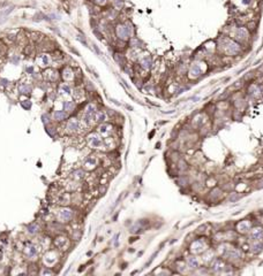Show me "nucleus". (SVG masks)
<instances>
[{
  "label": "nucleus",
  "instance_id": "nucleus-11",
  "mask_svg": "<svg viewBox=\"0 0 263 276\" xmlns=\"http://www.w3.org/2000/svg\"><path fill=\"white\" fill-rule=\"evenodd\" d=\"M54 244L58 248H60V250H65V248L68 246V239H67L66 237H64V236H59V237H57V238H55Z\"/></svg>",
  "mask_w": 263,
  "mask_h": 276
},
{
  "label": "nucleus",
  "instance_id": "nucleus-29",
  "mask_svg": "<svg viewBox=\"0 0 263 276\" xmlns=\"http://www.w3.org/2000/svg\"><path fill=\"white\" fill-rule=\"evenodd\" d=\"M39 58H41V60H42V66H49V63H50V58L47 56V54H42Z\"/></svg>",
  "mask_w": 263,
  "mask_h": 276
},
{
  "label": "nucleus",
  "instance_id": "nucleus-27",
  "mask_svg": "<svg viewBox=\"0 0 263 276\" xmlns=\"http://www.w3.org/2000/svg\"><path fill=\"white\" fill-rule=\"evenodd\" d=\"M29 250H28V257H34V255H36V253H37V248H36V246H34V245H29Z\"/></svg>",
  "mask_w": 263,
  "mask_h": 276
},
{
  "label": "nucleus",
  "instance_id": "nucleus-26",
  "mask_svg": "<svg viewBox=\"0 0 263 276\" xmlns=\"http://www.w3.org/2000/svg\"><path fill=\"white\" fill-rule=\"evenodd\" d=\"M262 250H263L262 243H256V244L252 245V251H253L254 253H259V252H261Z\"/></svg>",
  "mask_w": 263,
  "mask_h": 276
},
{
  "label": "nucleus",
  "instance_id": "nucleus-1",
  "mask_svg": "<svg viewBox=\"0 0 263 276\" xmlns=\"http://www.w3.org/2000/svg\"><path fill=\"white\" fill-rule=\"evenodd\" d=\"M219 45H221L223 52L227 55H236L241 50L240 45L230 38H221L219 41Z\"/></svg>",
  "mask_w": 263,
  "mask_h": 276
},
{
  "label": "nucleus",
  "instance_id": "nucleus-25",
  "mask_svg": "<svg viewBox=\"0 0 263 276\" xmlns=\"http://www.w3.org/2000/svg\"><path fill=\"white\" fill-rule=\"evenodd\" d=\"M60 92L61 93H64V95H69L70 93V86H69V84H62L61 86H60Z\"/></svg>",
  "mask_w": 263,
  "mask_h": 276
},
{
  "label": "nucleus",
  "instance_id": "nucleus-20",
  "mask_svg": "<svg viewBox=\"0 0 263 276\" xmlns=\"http://www.w3.org/2000/svg\"><path fill=\"white\" fill-rule=\"evenodd\" d=\"M225 255H226L229 259H239V258H240V253H239L236 250H232V251L226 252Z\"/></svg>",
  "mask_w": 263,
  "mask_h": 276
},
{
  "label": "nucleus",
  "instance_id": "nucleus-31",
  "mask_svg": "<svg viewBox=\"0 0 263 276\" xmlns=\"http://www.w3.org/2000/svg\"><path fill=\"white\" fill-rule=\"evenodd\" d=\"M114 60H115L120 66H121V65H123V62H124V59H123V56H121L120 54H114Z\"/></svg>",
  "mask_w": 263,
  "mask_h": 276
},
{
  "label": "nucleus",
  "instance_id": "nucleus-2",
  "mask_svg": "<svg viewBox=\"0 0 263 276\" xmlns=\"http://www.w3.org/2000/svg\"><path fill=\"white\" fill-rule=\"evenodd\" d=\"M132 26L130 24H118L117 28H115V32H117V36L123 39V41H126L129 38V36L132 35Z\"/></svg>",
  "mask_w": 263,
  "mask_h": 276
},
{
  "label": "nucleus",
  "instance_id": "nucleus-5",
  "mask_svg": "<svg viewBox=\"0 0 263 276\" xmlns=\"http://www.w3.org/2000/svg\"><path fill=\"white\" fill-rule=\"evenodd\" d=\"M88 143H89V145L92 149H100L103 146L102 138L99 137V136H97V135H95V134H92V135H90L88 137Z\"/></svg>",
  "mask_w": 263,
  "mask_h": 276
},
{
  "label": "nucleus",
  "instance_id": "nucleus-24",
  "mask_svg": "<svg viewBox=\"0 0 263 276\" xmlns=\"http://www.w3.org/2000/svg\"><path fill=\"white\" fill-rule=\"evenodd\" d=\"M74 107H75V104L73 101H65L64 102V108L66 112H73Z\"/></svg>",
  "mask_w": 263,
  "mask_h": 276
},
{
  "label": "nucleus",
  "instance_id": "nucleus-10",
  "mask_svg": "<svg viewBox=\"0 0 263 276\" xmlns=\"http://www.w3.org/2000/svg\"><path fill=\"white\" fill-rule=\"evenodd\" d=\"M204 248H206V245H204V243L202 242V240H195L193 244H192V246H191V251L193 252V253H201V252H203L204 251Z\"/></svg>",
  "mask_w": 263,
  "mask_h": 276
},
{
  "label": "nucleus",
  "instance_id": "nucleus-21",
  "mask_svg": "<svg viewBox=\"0 0 263 276\" xmlns=\"http://www.w3.org/2000/svg\"><path fill=\"white\" fill-rule=\"evenodd\" d=\"M73 177L75 179H77V181L83 179H84V171H83L82 169H76V170H74V171H73Z\"/></svg>",
  "mask_w": 263,
  "mask_h": 276
},
{
  "label": "nucleus",
  "instance_id": "nucleus-3",
  "mask_svg": "<svg viewBox=\"0 0 263 276\" xmlns=\"http://www.w3.org/2000/svg\"><path fill=\"white\" fill-rule=\"evenodd\" d=\"M234 37L238 41H246L249 38V31L247 28L240 27L234 31Z\"/></svg>",
  "mask_w": 263,
  "mask_h": 276
},
{
  "label": "nucleus",
  "instance_id": "nucleus-33",
  "mask_svg": "<svg viewBox=\"0 0 263 276\" xmlns=\"http://www.w3.org/2000/svg\"><path fill=\"white\" fill-rule=\"evenodd\" d=\"M115 16H117V12H115V11H113V9H111L110 12H109V18L113 20Z\"/></svg>",
  "mask_w": 263,
  "mask_h": 276
},
{
  "label": "nucleus",
  "instance_id": "nucleus-15",
  "mask_svg": "<svg viewBox=\"0 0 263 276\" xmlns=\"http://www.w3.org/2000/svg\"><path fill=\"white\" fill-rule=\"evenodd\" d=\"M262 236H263V230L261 229V228H255V229H253V230H252V234H250L252 239L257 240V239H260Z\"/></svg>",
  "mask_w": 263,
  "mask_h": 276
},
{
  "label": "nucleus",
  "instance_id": "nucleus-9",
  "mask_svg": "<svg viewBox=\"0 0 263 276\" xmlns=\"http://www.w3.org/2000/svg\"><path fill=\"white\" fill-rule=\"evenodd\" d=\"M236 230L240 234H246L250 230V222L249 221H241L236 224Z\"/></svg>",
  "mask_w": 263,
  "mask_h": 276
},
{
  "label": "nucleus",
  "instance_id": "nucleus-34",
  "mask_svg": "<svg viewBox=\"0 0 263 276\" xmlns=\"http://www.w3.org/2000/svg\"><path fill=\"white\" fill-rule=\"evenodd\" d=\"M114 5H115L117 8L120 9V8L123 7V0H115V1H114Z\"/></svg>",
  "mask_w": 263,
  "mask_h": 276
},
{
  "label": "nucleus",
  "instance_id": "nucleus-18",
  "mask_svg": "<svg viewBox=\"0 0 263 276\" xmlns=\"http://www.w3.org/2000/svg\"><path fill=\"white\" fill-rule=\"evenodd\" d=\"M73 96H74V99L76 101H81L84 98V91L82 89H75L74 92H73Z\"/></svg>",
  "mask_w": 263,
  "mask_h": 276
},
{
  "label": "nucleus",
  "instance_id": "nucleus-32",
  "mask_svg": "<svg viewBox=\"0 0 263 276\" xmlns=\"http://www.w3.org/2000/svg\"><path fill=\"white\" fill-rule=\"evenodd\" d=\"M21 105H22V107H24L26 110H29L30 108V106H31V104L28 101V100H24V101H22L21 102Z\"/></svg>",
  "mask_w": 263,
  "mask_h": 276
},
{
  "label": "nucleus",
  "instance_id": "nucleus-38",
  "mask_svg": "<svg viewBox=\"0 0 263 276\" xmlns=\"http://www.w3.org/2000/svg\"><path fill=\"white\" fill-rule=\"evenodd\" d=\"M118 238H119V234H117L113 238V242H114V246H118Z\"/></svg>",
  "mask_w": 263,
  "mask_h": 276
},
{
  "label": "nucleus",
  "instance_id": "nucleus-14",
  "mask_svg": "<svg viewBox=\"0 0 263 276\" xmlns=\"http://www.w3.org/2000/svg\"><path fill=\"white\" fill-rule=\"evenodd\" d=\"M141 67L145 70H149L152 67V60L150 56H144L141 59Z\"/></svg>",
  "mask_w": 263,
  "mask_h": 276
},
{
  "label": "nucleus",
  "instance_id": "nucleus-16",
  "mask_svg": "<svg viewBox=\"0 0 263 276\" xmlns=\"http://www.w3.org/2000/svg\"><path fill=\"white\" fill-rule=\"evenodd\" d=\"M53 117H54L55 121H62L67 117V113L64 112V110H55L54 114H53Z\"/></svg>",
  "mask_w": 263,
  "mask_h": 276
},
{
  "label": "nucleus",
  "instance_id": "nucleus-40",
  "mask_svg": "<svg viewBox=\"0 0 263 276\" xmlns=\"http://www.w3.org/2000/svg\"><path fill=\"white\" fill-rule=\"evenodd\" d=\"M0 82H2V85H7V81L6 80H0Z\"/></svg>",
  "mask_w": 263,
  "mask_h": 276
},
{
  "label": "nucleus",
  "instance_id": "nucleus-6",
  "mask_svg": "<svg viewBox=\"0 0 263 276\" xmlns=\"http://www.w3.org/2000/svg\"><path fill=\"white\" fill-rule=\"evenodd\" d=\"M59 219L62 221V222H68L73 219V211L70 208H61L60 212H59Z\"/></svg>",
  "mask_w": 263,
  "mask_h": 276
},
{
  "label": "nucleus",
  "instance_id": "nucleus-17",
  "mask_svg": "<svg viewBox=\"0 0 263 276\" xmlns=\"http://www.w3.org/2000/svg\"><path fill=\"white\" fill-rule=\"evenodd\" d=\"M32 91V87L30 85H27V84H22L19 86V92L22 93V95H30Z\"/></svg>",
  "mask_w": 263,
  "mask_h": 276
},
{
  "label": "nucleus",
  "instance_id": "nucleus-8",
  "mask_svg": "<svg viewBox=\"0 0 263 276\" xmlns=\"http://www.w3.org/2000/svg\"><path fill=\"white\" fill-rule=\"evenodd\" d=\"M96 165H97V159L94 155H89V156H87V158L84 159L83 166H84V169H85V170H92V169L96 167Z\"/></svg>",
  "mask_w": 263,
  "mask_h": 276
},
{
  "label": "nucleus",
  "instance_id": "nucleus-12",
  "mask_svg": "<svg viewBox=\"0 0 263 276\" xmlns=\"http://www.w3.org/2000/svg\"><path fill=\"white\" fill-rule=\"evenodd\" d=\"M67 129L69 131H77L80 129V122L76 119H70L67 123Z\"/></svg>",
  "mask_w": 263,
  "mask_h": 276
},
{
  "label": "nucleus",
  "instance_id": "nucleus-7",
  "mask_svg": "<svg viewBox=\"0 0 263 276\" xmlns=\"http://www.w3.org/2000/svg\"><path fill=\"white\" fill-rule=\"evenodd\" d=\"M202 75V67L199 62H195L189 68V77L192 78H197Z\"/></svg>",
  "mask_w": 263,
  "mask_h": 276
},
{
  "label": "nucleus",
  "instance_id": "nucleus-39",
  "mask_svg": "<svg viewBox=\"0 0 263 276\" xmlns=\"http://www.w3.org/2000/svg\"><path fill=\"white\" fill-rule=\"evenodd\" d=\"M42 117H43V122H44V123H46V122H47V121H46V119L49 120V116H46V114H44ZM47 123H49V122H47Z\"/></svg>",
  "mask_w": 263,
  "mask_h": 276
},
{
  "label": "nucleus",
  "instance_id": "nucleus-23",
  "mask_svg": "<svg viewBox=\"0 0 263 276\" xmlns=\"http://www.w3.org/2000/svg\"><path fill=\"white\" fill-rule=\"evenodd\" d=\"M187 263H188V266L191 268H197V266H199V261L194 257H189L188 260H187Z\"/></svg>",
  "mask_w": 263,
  "mask_h": 276
},
{
  "label": "nucleus",
  "instance_id": "nucleus-19",
  "mask_svg": "<svg viewBox=\"0 0 263 276\" xmlns=\"http://www.w3.org/2000/svg\"><path fill=\"white\" fill-rule=\"evenodd\" d=\"M62 76H64V78H65L66 81H72V80L74 78L73 71H72V69L68 68V67L64 69V74H62Z\"/></svg>",
  "mask_w": 263,
  "mask_h": 276
},
{
  "label": "nucleus",
  "instance_id": "nucleus-30",
  "mask_svg": "<svg viewBox=\"0 0 263 276\" xmlns=\"http://www.w3.org/2000/svg\"><path fill=\"white\" fill-rule=\"evenodd\" d=\"M46 78L50 81H55L58 78V74L53 70H49V77H46Z\"/></svg>",
  "mask_w": 263,
  "mask_h": 276
},
{
  "label": "nucleus",
  "instance_id": "nucleus-28",
  "mask_svg": "<svg viewBox=\"0 0 263 276\" xmlns=\"http://www.w3.org/2000/svg\"><path fill=\"white\" fill-rule=\"evenodd\" d=\"M28 231H29L30 234H36V233L38 231V225L35 224V223L29 224V225H28Z\"/></svg>",
  "mask_w": 263,
  "mask_h": 276
},
{
  "label": "nucleus",
  "instance_id": "nucleus-35",
  "mask_svg": "<svg viewBox=\"0 0 263 276\" xmlns=\"http://www.w3.org/2000/svg\"><path fill=\"white\" fill-rule=\"evenodd\" d=\"M42 274H43V275H46V274H47V275H52V272H51L49 268H44V270H43Z\"/></svg>",
  "mask_w": 263,
  "mask_h": 276
},
{
  "label": "nucleus",
  "instance_id": "nucleus-13",
  "mask_svg": "<svg viewBox=\"0 0 263 276\" xmlns=\"http://www.w3.org/2000/svg\"><path fill=\"white\" fill-rule=\"evenodd\" d=\"M98 131H99V134H102L103 136H109L111 132H112V127H111L110 124H102V125H99V128H98Z\"/></svg>",
  "mask_w": 263,
  "mask_h": 276
},
{
  "label": "nucleus",
  "instance_id": "nucleus-41",
  "mask_svg": "<svg viewBox=\"0 0 263 276\" xmlns=\"http://www.w3.org/2000/svg\"><path fill=\"white\" fill-rule=\"evenodd\" d=\"M96 1L98 2V4H104V2L106 1V0H96Z\"/></svg>",
  "mask_w": 263,
  "mask_h": 276
},
{
  "label": "nucleus",
  "instance_id": "nucleus-37",
  "mask_svg": "<svg viewBox=\"0 0 263 276\" xmlns=\"http://www.w3.org/2000/svg\"><path fill=\"white\" fill-rule=\"evenodd\" d=\"M76 38H77V41H81V43H82V44H84V45H87V41H85V39H83V38H82V36H80V35H77V37H76Z\"/></svg>",
  "mask_w": 263,
  "mask_h": 276
},
{
  "label": "nucleus",
  "instance_id": "nucleus-4",
  "mask_svg": "<svg viewBox=\"0 0 263 276\" xmlns=\"http://www.w3.org/2000/svg\"><path fill=\"white\" fill-rule=\"evenodd\" d=\"M14 6L9 4H4V6L0 8V23H4L6 21V17L13 12Z\"/></svg>",
  "mask_w": 263,
  "mask_h": 276
},
{
  "label": "nucleus",
  "instance_id": "nucleus-36",
  "mask_svg": "<svg viewBox=\"0 0 263 276\" xmlns=\"http://www.w3.org/2000/svg\"><path fill=\"white\" fill-rule=\"evenodd\" d=\"M94 33H95V35H96V36H97V38H98V39H100V41H102V39H103V38H102V37H103V36H102V33H100V32H99V31H97V30H94Z\"/></svg>",
  "mask_w": 263,
  "mask_h": 276
},
{
  "label": "nucleus",
  "instance_id": "nucleus-22",
  "mask_svg": "<svg viewBox=\"0 0 263 276\" xmlns=\"http://www.w3.org/2000/svg\"><path fill=\"white\" fill-rule=\"evenodd\" d=\"M95 119H96L97 122L103 123V122L106 120V114H105L104 112H98V113H96V115H95Z\"/></svg>",
  "mask_w": 263,
  "mask_h": 276
}]
</instances>
